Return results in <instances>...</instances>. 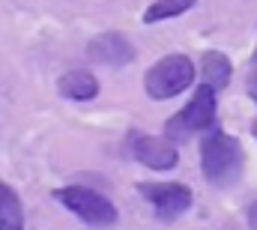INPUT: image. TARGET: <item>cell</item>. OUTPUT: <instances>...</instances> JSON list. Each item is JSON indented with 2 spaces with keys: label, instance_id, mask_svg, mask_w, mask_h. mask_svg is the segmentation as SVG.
<instances>
[{
  "label": "cell",
  "instance_id": "obj_14",
  "mask_svg": "<svg viewBox=\"0 0 257 230\" xmlns=\"http://www.w3.org/2000/svg\"><path fill=\"white\" fill-rule=\"evenodd\" d=\"M254 138H257V120H254Z\"/></svg>",
  "mask_w": 257,
  "mask_h": 230
},
{
  "label": "cell",
  "instance_id": "obj_4",
  "mask_svg": "<svg viewBox=\"0 0 257 230\" xmlns=\"http://www.w3.org/2000/svg\"><path fill=\"white\" fill-rule=\"evenodd\" d=\"M212 120H215V90L206 87V84H200L197 93L192 96V102H189L177 117L168 120V138L186 141V138H192L194 132L209 129Z\"/></svg>",
  "mask_w": 257,
  "mask_h": 230
},
{
  "label": "cell",
  "instance_id": "obj_2",
  "mask_svg": "<svg viewBox=\"0 0 257 230\" xmlns=\"http://www.w3.org/2000/svg\"><path fill=\"white\" fill-rule=\"evenodd\" d=\"M57 200L63 203L69 212H75L84 224H90V227H108V224L117 221V206L105 194H99L93 188L69 185V188L57 191Z\"/></svg>",
  "mask_w": 257,
  "mask_h": 230
},
{
  "label": "cell",
  "instance_id": "obj_13",
  "mask_svg": "<svg viewBox=\"0 0 257 230\" xmlns=\"http://www.w3.org/2000/svg\"><path fill=\"white\" fill-rule=\"evenodd\" d=\"M248 227L251 230H257V200L248 206Z\"/></svg>",
  "mask_w": 257,
  "mask_h": 230
},
{
  "label": "cell",
  "instance_id": "obj_10",
  "mask_svg": "<svg viewBox=\"0 0 257 230\" xmlns=\"http://www.w3.org/2000/svg\"><path fill=\"white\" fill-rule=\"evenodd\" d=\"M0 230H21V209L15 194L0 185Z\"/></svg>",
  "mask_w": 257,
  "mask_h": 230
},
{
  "label": "cell",
  "instance_id": "obj_8",
  "mask_svg": "<svg viewBox=\"0 0 257 230\" xmlns=\"http://www.w3.org/2000/svg\"><path fill=\"white\" fill-rule=\"evenodd\" d=\"M60 93L66 99H75V102H87L99 93V81L90 75V72H66L60 78Z\"/></svg>",
  "mask_w": 257,
  "mask_h": 230
},
{
  "label": "cell",
  "instance_id": "obj_9",
  "mask_svg": "<svg viewBox=\"0 0 257 230\" xmlns=\"http://www.w3.org/2000/svg\"><path fill=\"white\" fill-rule=\"evenodd\" d=\"M200 78L212 90L227 87V81H230V60L224 57V54H218V51L203 54V60H200Z\"/></svg>",
  "mask_w": 257,
  "mask_h": 230
},
{
  "label": "cell",
  "instance_id": "obj_12",
  "mask_svg": "<svg viewBox=\"0 0 257 230\" xmlns=\"http://www.w3.org/2000/svg\"><path fill=\"white\" fill-rule=\"evenodd\" d=\"M248 96L257 102V66H254V72L248 75Z\"/></svg>",
  "mask_w": 257,
  "mask_h": 230
},
{
  "label": "cell",
  "instance_id": "obj_7",
  "mask_svg": "<svg viewBox=\"0 0 257 230\" xmlns=\"http://www.w3.org/2000/svg\"><path fill=\"white\" fill-rule=\"evenodd\" d=\"M90 57L105 63V66H126L135 57V48L117 33H102L90 42Z\"/></svg>",
  "mask_w": 257,
  "mask_h": 230
},
{
  "label": "cell",
  "instance_id": "obj_5",
  "mask_svg": "<svg viewBox=\"0 0 257 230\" xmlns=\"http://www.w3.org/2000/svg\"><path fill=\"white\" fill-rule=\"evenodd\" d=\"M138 191H141V197H147L153 203V209L162 221H174L192 206V191L180 182H141Z\"/></svg>",
  "mask_w": 257,
  "mask_h": 230
},
{
  "label": "cell",
  "instance_id": "obj_11",
  "mask_svg": "<svg viewBox=\"0 0 257 230\" xmlns=\"http://www.w3.org/2000/svg\"><path fill=\"white\" fill-rule=\"evenodd\" d=\"M194 0H156L150 9H147V15H144V21H165V18H174V15H183L186 9H192Z\"/></svg>",
  "mask_w": 257,
  "mask_h": 230
},
{
  "label": "cell",
  "instance_id": "obj_3",
  "mask_svg": "<svg viewBox=\"0 0 257 230\" xmlns=\"http://www.w3.org/2000/svg\"><path fill=\"white\" fill-rule=\"evenodd\" d=\"M194 81V66L183 54H171V57L159 60L150 72H147V93L153 99H171L177 93H183Z\"/></svg>",
  "mask_w": 257,
  "mask_h": 230
},
{
  "label": "cell",
  "instance_id": "obj_6",
  "mask_svg": "<svg viewBox=\"0 0 257 230\" xmlns=\"http://www.w3.org/2000/svg\"><path fill=\"white\" fill-rule=\"evenodd\" d=\"M132 156H135L141 165L153 168V171H171V168L177 165V150H174V144H168V141H162V138H150V135L132 141Z\"/></svg>",
  "mask_w": 257,
  "mask_h": 230
},
{
  "label": "cell",
  "instance_id": "obj_1",
  "mask_svg": "<svg viewBox=\"0 0 257 230\" xmlns=\"http://www.w3.org/2000/svg\"><path fill=\"white\" fill-rule=\"evenodd\" d=\"M200 165H203V176L224 188V185H233L242 173V147L236 138L224 135V132H212L203 147H200Z\"/></svg>",
  "mask_w": 257,
  "mask_h": 230
}]
</instances>
